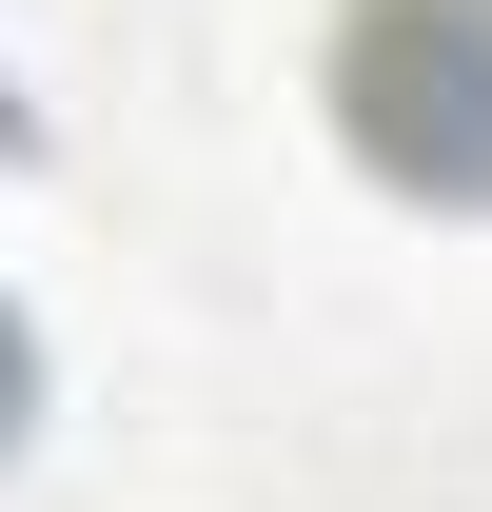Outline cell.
<instances>
[{"label":"cell","mask_w":492,"mask_h":512,"mask_svg":"<svg viewBox=\"0 0 492 512\" xmlns=\"http://www.w3.org/2000/svg\"><path fill=\"white\" fill-rule=\"evenodd\" d=\"M20 414H40V335H20V296H0V453H20Z\"/></svg>","instance_id":"2"},{"label":"cell","mask_w":492,"mask_h":512,"mask_svg":"<svg viewBox=\"0 0 492 512\" xmlns=\"http://www.w3.org/2000/svg\"><path fill=\"white\" fill-rule=\"evenodd\" d=\"M335 138L394 197H492V0H355Z\"/></svg>","instance_id":"1"}]
</instances>
